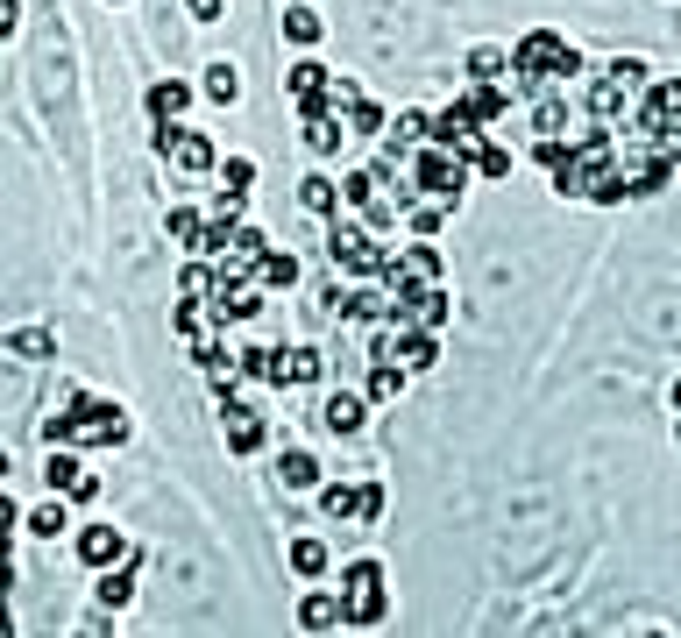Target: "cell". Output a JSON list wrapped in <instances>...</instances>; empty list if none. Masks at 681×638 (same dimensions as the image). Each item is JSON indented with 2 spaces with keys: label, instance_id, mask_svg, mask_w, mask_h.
<instances>
[{
  "label": "cell",
  "instance_id": "6da1fadb",
  "mask_svg": "<svg viewBox=\"0 0 681 638\" xmlns=\"http://www.w3.org/2000/svg\"><path fill=\"white\" fill-rule=\"evenodd\" d=\"M43 440L50 447H121L128 440V412L107 405V397H79V390H71L64 412L43 419Z\"/></svg>",
  "mask_w": 681,
  "mask_h": 638
},
{
  "label": "cell",
  "instance_id": "7a4b0ae2",
  "mask_svg": "<svg viewBox=\"0 0 681 638\" xmlns=\"http://www.w3.org/2000/svg\"><path fill=\"white\" fill-rule=\"evenodd\" d=\"M575 71H582V50L568 36H554V29H533L511 50V86L518 93H547L554 78H575Z\"/></svg>",
  "mask_w": 681,
  "mask_h": 638
},
{
  "label": "cell",
  "instance_id": "3957f363",
  "mask_svg": "<svg viewBox=\"0 0 681 638\" xmlns=\"http://www.w3.org/2000/svg\"><path fill=\"white\" fill-rule=\"evenodd\" d=\"M469 156L462 149H440V142H426V149H412V192H426V199H447V206H462V192H469Z\"/></svg>",
  "mask_w": 681,
  "mask_h": 638
},
{
  "label": "cell",
  "instance_id": "277c9868",
  "mask_svg": "<svg viewBox=\"0 0 681 638\" xmlns=\"http://www.w3.org/2000/svg\"><path fill=\"white\" fill-rule=\"evenodd\" d=\"M384 234H369V227H355V220H341L334 213V227H327V263L341 270V277H376L384 270Z\"/></svg>",
  "mask_w": 681,
  "mask_h": 638
},
{
  "label": "cell",
  "instance_id": "5b68a950",
  "mask_svg": "<svg viewBox=\"0 0 681 638\" xmlns=\"http://www.w3.org/2000/svg\"><path fill=\"white\" fill-rule=\"evenodd\" d=\"M43 483H50L57 497H71V504H93V497H100V475H86L71 447H50V461H43Z\"/></svg>",
  "mask_w": 681,
  "mask_h": 638
},
{
  "label": "cell",
  "instance_id": "8992f818",
  "mask_svg": "<svg viewBox=\"0 0 681 638\" xmlns=\"http://www.w3.org/2000/svg\"><path fill=\"white\" fill-rule=\"evenodd\" d=\"M79 561L86 568H121V561H135V546H128V532H114V525H79Z\"/></svg>",
  "mask_w": 681,
  "mask_h": 638
},
{
  "label": "cell",
  "instance_id": "52a82bcc",
  "mask_svg": "<svg viewBox=\"0 0 681 638\" xmlns=\"http://www.w3.org/2000/svg\"><path fill=\"white\" fill-rule=\"evenodd\" d=\"M157 156H171L178 171H213V142H206L199 128H178V121H164V135H157Z\"/></svg>",
  "mask_w": 681,
  "mask_h": 638
},
{
  "label": "cell",
  "instance_id": "ba28073f",
  "mask_svg": "<svg viewBox=\"0 0 681 638\" xmlns=\"http://www.w3.org/2000/svg\"><path fill=\"white\" fill-rule=\"evenodd\" d=\"M476 128H483V114H476L469 100H454L447 114H433V142H440V149H462V156H469V149L483 142Z\"/></svg>",
  "mask_w": 681,
  "mask_h": 638
},
{
  "label": "cell",
  "instance_id": "9c48e42d",
  "mask_svg": "<svg viewBox=\"0 0 681 638\" xmlns=\"http://www.w3.org/2000/svg\"><path fill=\"white\" fill-rule=\"evenodd\" d=\"M327 376V355L320 348H284V355H270V383L284 390V383H320Z\"/></svg>",
  "mask_w": 681,
  "mask_h": 638
},
{
  "label": "cell",
  "instance_id": "30bf717a",
  "mask_svg": "<svg viewBox=\"0 0 681 638\" xmlns=\"http://www.w3.org/2000/svg\"><path fill=\"white\" fill-rule=\"evenodd\" d=\"M362 412H369V397H355V390H334L327 405H320V426L348 440V433H362Z\"/></svg>",
  "mask_w": 681,
  "mask_h": 638
},
{
  "label": "cell",
  "instance_id": "8fae6325",
  "mask_svg": "<svg viewBox=\"0 0 681 638\" xmlns=\"http://www.w3.org/2000/svg\"><path fill=\"white\" fill-rule=\"evenodd\" d=\"M298 624H306V631H334V624H348V596H334V589H313L306 603H298Z\"/></svg>",
  "mask_w": 681,
  "mask_h": 638
},
{
  "label": "cell",
  "instance_id": "7c38bea8",
  "mask_svg": "<svg viewBox=\"0 0 681 638\" xmlns=\"http://www.w3.org/2000/svg\"><path fill=\"white\" fill-rule=\"evenodd\" d=\"M433 142V114H419V107H405L398 121H391V135H384V149H398V156H412V149H426Z\"/></svg>",
  "mask_w": 681,
  "mask_h": 638
},
{
  "label": "cell",
  "instance_id": "4fadbf2b",
  "mask_svg": "<svg viewBox=\"0 0 681 638\" xmlns=\"http://www.w3.org/2000/svg\"><path fill=\"white\" fill-rule=\"evenodd\" d=\"M405 362H376L369 369V383H362V397H369V405H398V397H405Z\"/></svg>",
  "mask_w": 681,
  "mask_h": 638
},
{
  "label": "cell",
  "instance_id": "5bb4252c",
  "mask_svg": "<svg viewBox=\"0 0 681 638\" xmlns=\"http://www.w3.org/2000/svg\"><path fill=\"white\" fill-rule=\"evenodd\" d=\"M227 447H235V454H256L263 447V419L249 405H235V397H227Z\"/></svg>",
  "mask_w": 681,
  "mask_h": 638
},
{
  "label": "cell",
  "instance_id": "9a60e30c",
  "mask_svg": "<svg viewBox=\"0 0 681 638\" xmlns=\"http://www.w3.org/2000/svg\"><path fill=\"white\" fill-rule=\"evenodd\" d=\"M625 93H632L625 78H618V71H603L596 86H589V114H596V121H618V114H625Z\"/></svg>",
  "mask_w": 681,
  "mask_h": 638
},
{
  "label": "cell",
  "instance_id": "2e32d148",
  "mask_svg": "<svg viewBox=\"0 0 681 638\" xmlns=\"http://www.w3.org/2000/svg\"><path fill=\"white\" fill-rule=\"evenodd\" d=\"M192 107V86H185V78H157V86H149V114H157V121H178Z\"/></svg>",
  "mask_w": 681,
  "mask_h": 638
},
{
  "label": "cell",
  "instance_id": "e0dca14e",
  "mask_svg": "<svg viewBox=\"0 0 681 638\" xmlns=\"http://www.w3.org/2000/svg\"><path fill=\"white\" fill-rule=\"evenodd\" d=\"M256 284H263V291H291V284H298V256L263 249V256H256Z\"/></svg>",
  "mask_w": 681,
  "mask_h": 638
},
{
  "label": "cell",
  "instance_id": "ac0fdd59",
  "mask_svg": "<svg viewBox=\"0 0 681 638\" xmlns=\"http://www.w3.org/2000/svg\"><path fill=\"white\" fill-rule=\"evenodd\" d=\"M625 192H632V171H618V164H596V171H589V199H596V206H618Z\"/></svg>",
  "mask_w": 681,
  "mask_h": 638
},
{
  "label": "cell",
  "instance_id": "d6986e66",
  "mask_svg": "<svg viewBox=\"0 0 681 638\" xmlns=\"http://www.w3.org/2000/svg\"><path fill=\"white\" fill-rule=\"evenodd\" d=\"M277 475H284V490H313V483H320V461H313L306 447H284Z\"/></svg>",
  "mask_w": 681,
  "mask_h": 638
},
{
  "label": "cell",
  "instance_id": "ffe728a7",
  "mask_svg": "<svg viewBox=\"0 0 681 638\" xmlns=\"http://www.w3.org/2000/svg\"><path fill=\"white\" fill-rule=\"evenodd\" d=\"M341 142H348V135H341V121H334L327 107H320V114H306V149H313V156H334Z\"/></svg>",
  "mask_w": 681,
  "mask_h": 638
},
{
  "label": "cell",
  "instance_id": "44dd1931",
  "mask_svg": "<svg viewBox=\"0 0 681 638\" xmlns=\"http://www.w3.org/2000/svg\"><path fill=\"white\" fill-rule=\"evenodd\" d=\"M107 610H121L128 596H135V561H121V568H100V589H93Z\"/></svg>",
  "mask_w": 681,
  "mask_h": 638
},
{
  "label": "cell",
  "instance_id": "7402d4cb",
  "mask_svg": "<svg viewBox=\"0 0 681 638\" xmlns=\"http://www.w3.org/2000/svg\"><path fill=\"white\" fill-rule=\"evenodd\" d=\"M384 617H391V596H384V589H362V596H348V624H355V631L384 624Z\"/></svg>",
  "mask_w": 681,
  "mask_h": 638
},
{
  "label": "cell",
  "instance_id": "603a6c76",
  "mask_svg": "<svg viewBox=\"0 0 681 638\" xmlns=\"http://www.w3.org/2000/svg\"><path fill=\"white\" fill-rule=\"evenodd\" d=\"M206 100L235 107V100H242V71H235V64H206Z\"/></svg>",
  "mask_w": 681,
  "mask_h": 638
},
{
  "label": "cell",
  "instance_id": "cb8c5ba5",
  "mask_svg": "<svg viewBox=\"0 0 681 638\" xmlns=\"http://www.w3.org/2000/svg\"><path fill=\"white\" fill-rule=\"evenodd\" d=\"M22 532H36V539H57V532H71V518H64V497H57V504H36V511L22 518Z\"/></svg>",
  "mask_w": 681,
  "mask_h": 638
},
{
  "label": "cell",
  "instance_id": "d4e9b609",
  "mask_svg": "<svg viewBox=\"0 0 681 638\" xmlns=\"http://www.w3.org/2000/svg\"><path fill=\"white\" fill-rule=\"evenodd\" d=\"M469 164H476V178H511V149L504 142H476Z\"/></svg>",
  "mask_w": 681,
  "mask_h": 638
},
{
  "label": "cell",
  "instance_id": "484cf974",
  "mask_svg": "<svg viewBox=\"0 0 681 638\" xmlns=\"http://www.w3.org/2000/svg\"><path fill=\"white\" fill-rule=\"evenodd\" d=\"M469 107H476V114H483V121H497V114H504V107H511V93H504V86H497V78H476V86H469Z\"/></svg>",
  "mask_w": 681,
  "mask_h": 638
},
{
  "label": "cell",
  "instance_id": "4316f807",
  "mask_svg": "<svg viewBox=\"0 0 681 638\" xmlns=\"http://www.w3.org/2000/svg\"><path fill=\"white\" fill-rule=\"evenodd\" d=\"M320 511H327V518H362V490L327 483V490H320Z\"/></svg>",
  "mask_w": 681,
  "mask_h": 638
},
{
  "label": "cell",
  "instance_id": "83f0119b",
  "mask_svg": "<svg viewBox=\"0 0 681 638\" xmlns=\"http://www.w3.org/2000/svg\"><path fill=\"white\" fill-rule=\"evenodd\" d=\"M291 568L306 575V582H313V575H327V546H320V539H291Z\"/></svg>",
  "mask_w": 681,
  "mask_h": 638
},
{
  "label": "cell",
  "instance_id": "f1b7e54d",
  "mask_svg": "<svg viewBox=\"0 0 681 638\" xmlns=\"http://www.w3.org/2000/svg\"><path fill=\"white\" fill-rule=\"evenodd\" d=\"M497 71H511V50H497V43H476V50H469V78H497Z\"/></svg>",
  "mask_w": 681,
  "mask_h": 638
},
{
  "label": "cell",
  "instance_id": "f546056e",
  "mask_svg": "<svg viewBox=\"0 0 681 638\" xmlns=\"http://www.w3.org/2000/svg\"><path fill=\"white\" fill-rule=\"evenodd\" d=\"M164 227H171V242H185V249H199V234H206V220H199L192 206H171V220H164Z\"/></svg>",
  "mask_w": 681,
  "mask_h": 638
},
{
  "label": "cell",
  "instance_id": "4dcf8cb0",
  "mask_svg": "<svg viewBox=\"0 0 681 638\" xmlns=\"http://www.w3.org/2000/svg\"><path fill=\"white\" fill-rule=\"evenodd\" d=\"M334 178H306V185H298V206H306V213H334Z\"/></svg>",
  "mask_w": 681,
  "mask_h": 638
},
{
  "label": "cell",
  "instance_id": "1f68e13d",
  "mask_svg": "<svg viewBox=\"0 0 681 638\" xmlns=\"http://www.w3.org/2000/svg\"><path fill=\"white\" fill-rule=\"evenodd\" d=\"M447 213H454L447 199H426V206H412L405 220H412V234H426V242H433V234H440V220H447Z\"/></svg>",
  "mask_w": 681,
  "mask_h": 638
},
{
  "label": "cell",
  "instance_id": "d6a6232c",
  "mask_svg": "<svg viewBox=\"0 0 681 638\" xmlns=\"http://www.w3.org/2000/svg\"><path fill=\"white\" fill-rule=\"evenodd\" d=\"M320 29H327V22H320L313 8H291V15H284V36H291V43H320Z\"/></svg>",
  "mask_w": 681,
  "mask_h": 638
},
{
  "label": "cell",
  "instance_id": "836d02e7",
  "mask_svg": "<svg viewBox=\"0 0 681 638\" xmlns=\"http://www.w3.org/2000/svg\"><path fill=\"white\" fill-rule=\"evenodd\" d=\"M568 128V100H540L533 107V135H561Z\"/></svg>",
  "mask_w": 681,
  "mask_h": 638
},
{
  "label": "cell",
  "instance_id": "e575fe53",
  "mask_svg": "<svg viewBox=\"0 0 681 638\" xmlns=\"http://www.w3.org/2000/svg\"><path fill=\"white\" fill-rule=\"evenodd\" d=\"M220 284H213V270L206 263H185V277H178V298H213Z\"/></svg>",
  "mask_w": 681,
  "mask_h": 638
},
{
  "label": "cell",
  "instance_id": "d590c367",
  "mask_svg": "<svg viewBox=\"0 0 681 638\" xmlns=\"http://www.w3.org/2000/svg\"><path fill=\"white\" fill-rule=\"evenodd\" d=\"M8 348H15V355H57V341H50L43 327H15V334H8Z\"/></svg>",
  "mask_w": 681,
  "mask_h": 638
},
{
  "label": "cell",
  "instance_id": "8d00e7d4",
  "mask_svg": "<svg viewBox=\"0 0 681 638\" xmlns=\"http://www.w3.org/2000/svg\"><path fill=\"white\" fill-rule=\"evenodd\" d=\"M348 128H355V135H376V128H384V107H376V100H355V107H348Z\"/></svg>",
  "mask_w": 681,
  "mask_h": 638
},
{
  "label": "cell",
  "instance_id": "74e56055",
  "mask_svg": "<svg viewBox=\"0 0 681 638\" xmlns=\"http://www.w3.org/2000/svg\"><path fill=\"white\" fill-rule=\"evenodd\" d=\"M227 185H235V192L256 185V164H249V156H227Z\"/></svg>",
  "mask_w": 681,
  "mask_h": 638
},
{
  "label": "cell",
  "instance_id": "f35d334b",
  "mask_svg": "<svg viewBox=\"0 0 681 638\" xmlns=\"http://www.w3.org/2000/svg\"><path fill=\"white\" fill-rule=\"evenodd\" d=\"M384 518V483H362V525Z\"/></svg>",
  "mask_w": 681,
  "mask_h": 638
},
{
  "label": "cell",
  "instance_id": "ab89813d",
  "mask_svg": "<svg viewBox=\"0 0 681 638\" xmlns=\"http://www.w3.org/2000/svg\"><path fill=\"white\" fill-rule=\"evenodd\" d=\"M185 15H192V22H220V15H227V0H185Z\"/></svg>",
  "mask_w": 681,
  "mask_h": 638
},
{
  "label": "cell",
  "instance_id": "60d3db41",
  "mask_svg": "<svg viewBox=\"0 0 681 638\" xmlns=\"http://www.w3.org/2000/svg\"><path fill=\"white\" fill-rule=\"evenodd\" d=\"M611 71L625 78V86H639V78H646V64H639V57H611Z\"/></svg>",
  "mask_w": 681,
  "mask_h": 638
},
{
  "label": "cell",
  "instance_id": "b9f144b4",
  "mask_svg": "<svg viewBox=\"0 0 681 638\" xmlns=\"http://www.w3.org/2000/svg\"><path fill=\"white\" fill-rule=\"evenodd\" d=\"M674 412H681V383H674Z\"/></svg>",
  "mask_w": 681,
  "mask_h": 638
},
{
  "label": "cell",
  "instance_id": "7bdbcfd3",
  "mask_svg": "<svg viewBox=\"0 0 681 638\" xmlns=\"http://www.w3.org/2000/svg\"><path fill=\"white\" fill-rule=\"evenodd\" d=\"M674 440H681V426H674Z\"/></svg>",
  "mask_w": 681,
  "mask_h": 638
}]
</instances>
